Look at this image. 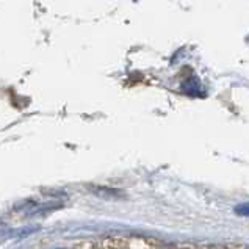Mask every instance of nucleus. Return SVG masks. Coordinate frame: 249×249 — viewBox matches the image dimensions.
<instances>
[{
    "label": "nucleus",
    "mask_w": 249,
    "mask_h": 249,
    "mask_svg": "<svg viewBox=\"0 0 249 249\" xmlns=\"http://www.w3.org/2000/svg\"><path fill=\"white\" fill-rule=\"evenodd\" d=\"M92 191H94V193L99 196V197H119L118 195H123L121 193V191H118V190H110V188H105V187H99V188H96V187H92L91 188Z\"/></svg>",
    "instance_id": "nucleus-1"
},
{
    "label": "nucleus",
    "mask_w": 249,
    "mask_h": 249,
    "mask_svg": "<svg viewBox=\"0 0 249 249\" xmlns=\"http://www.w3.org/2000/svg\"><path fill=\"white\" fill-rule=\"evenodd\" d=\"M237 213H238V215H243V216H248V213H249V209H248V204H243V205H238V207H237Z\"/></svg>",
    "instance_id": "nucleus-2"
}]
</instances>
